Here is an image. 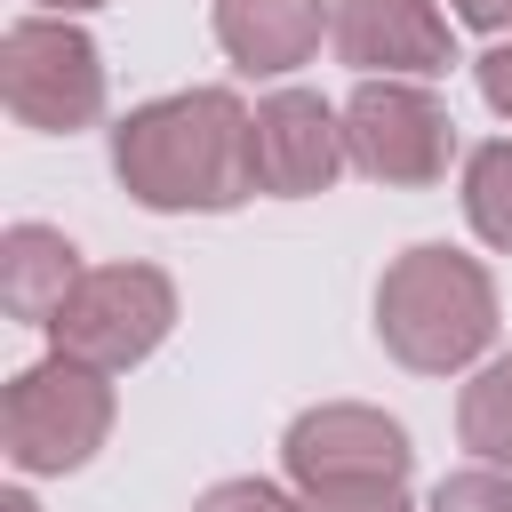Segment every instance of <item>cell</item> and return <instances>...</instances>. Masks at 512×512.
<instances>
[{"mask_svg": "<svg viewBox=\"0 0 512 512\" xmlns=\"http://www.w3.org/2000/svg\"><path fill=\"white\" fill-rule=\"evenodd\" d=\"M112 168L144 208H240L256 192V112L232 88H184L136 104L112 128Z\"/></svg>", "mask_w": 512, "mask_h": 512, "instance_id": "obj_1", "label": "cell"}, {"mask_svg": "<svg viewBox=\"0 0 512 512\" xmlns=\"http://www.w3.org/2000/svg\"><path fill=\"white\" fill-rule=\"evenodd\" d=\"M376 336L400 368L448 376L488 352L496 336V280L456 248H408L376 280Z\"/></svg>", "mask_w": 512, "mask_h": 512, "instance_id": "obj_2", "label": "cell"}, {"mask_svg": "<svg viewBox=\"0 0 512 512\" xmlns=\"http://www.w3.org/2000/svg\"><path fill=\"white\" fill-rule=\"evenodd\" d=\"M104 432H112V384L72 352L32 360L0 400V440L16 472H80L104 448Z\"/></svg>", "mask_w": 512, "mask_h": 512, "instance_id": "obj_3", "label": "cell"}, {"mask_svg": "<svg viewBox=\"0 0 512 512\" xmlns=\"http://www.w3.org/2000/svg\"><path fill=\"white\" fill-rule=\"evenodd\" d=\"M0 96L24 128L72 136L104 112V56L72 16H24L0 40Z\"/></svg>", "mask_w": 512, "mask_h": 512, "instance_id": "obj_4", "label": "cell"}, {"mask_svg": "<svg viewBox=\"0 0 512 512\" xmlns=\"http://www.w3.org/2000/svg\"><path fill=\"white\" fill-rule=\"evenodd\" d=\"M168 328H176V288L152 264H96V272H80L64 312L48 320L56 352H72V360H88L104 376H120L144 352H160Z\"/></svg>", "mask_w": 512, "mask_h": 512, "instance_id": "obj_5", "label": "cell"}, {"mask_svg": "<svg viewBox=\"0 0 512 512\" xmlns=\"http://www.w3.org/2000/svg\"><path fill=\"white\" fill-rule=\"evenodd\" d=\"M344 144H352V168L376 184H440L456 152V120L416 80H360L344 104Z\"/></svg>", "mask_w": 512, "mask_h": 512, "instance_id": "obj_6", "label": "cell"}, {"mask_svg": "<svg viewBox=\"0 0 512 512\" xmlns=\"http://www.w3.org/2000/svg\"><path fill=\"white\" fill-rule=\"evenodd\" d=\"M280 464L304 496H336V488H400L408 480V432L384 408L360 400H328L304 408L280 440Z\"/></svg>", "mask_w": 512, "mask_h": 512, "instance_id": "obj_7", "label": "cell"}, {"mask_svg": "<svg viewBox=\"0 0 512 512\" xmlns=\"http://www.w3.org/2000/svg\"><path fill=\"white\" fill-rule=\"evenodd\" d=\"M352 168L344 112H328L312 88H280L256 104V184L280 200H312Z\"/></svg>", "mask_w": 512, "mask_h": 512, "instance_id": "obj_8", "label": "cell"}, {"mask_svg": "<svg viewBox=\"0 0 512 512\" xmlns=\"http://www.w3.org/2000/svg\"><path fill=\"white\" fill-rule=\"evenodd\" d=\"M336 56L352 72H448L456 64V40H448V16L432 0H336V24H328Z\"/></svg>", "mask_w": 512, "mask_h": 512, "instance_id": "obj_9", "label": "cell"}, {"mask_svg": "<svg viewBox=\"0 0 512 512\" xmlns=\"http://www.w3.org/2000/svg\"><path fill=\"white\" fill-rule=\"evenodd\" d=\"M336 24L328 0H216V40L240 72H296L312 64L320 32Z\"/></svg>", "mask_w": 512, "mask_h": 512, "instance_id": "obj_10", "label": "cell"}, {"mask_svg": "<svg viewBox=\"0 0 512 512\" xmlns=\"http://www.w3.org/2000/svg\"><path fill=\"white\" fill-rule=\"evenodd\" d=\"M72 280H80V248L56 224H8L0 232V304L24 328H48L72 296Z\"/></svg>", "mask_w": 512, "mask_h": 512, "instance_id": "obj_11", "label": "cell"}, {"mask_svg": "<svg viewBox=\"0 0 512 512\" xmlns=\"http://www.w3.org/2000/svg\"><path fill=\"white\" fill-rule=\"evenodd\" d=\"M456 432H464L472 456L512 464V360H488V368L464 384V400H456Z\"/></svg>", "mask_w": 512, "mask_h": 512, "instance_id": "obj_12", "label": "cell"}, {"mask_svg": "<svg viewBox=\"0 0 512 512\" xmlns=\"http://www.w3.org/2000/svg\"><path fill=\"white\" fill-rule=\"evenodd\" d=\"M464 216L488 248H512V136H496L464 160Z\"/></svg>", "mask_w": 512, "mask_h": 512, "instance_id": "obj_13", "label": "cell"}, {"mask_svg": "<svg viewBox=\"0 0 512 512\" xmlns=\"http://www.w3.org/2000/svg\"><path fill=\"white\" fill-rule=\"evenodd\" d=\"M432 512H512V464H472L432 488Z\"/></svg>", "mask_w": 512, "mask_h": 512, "instance_id": "obj_14", "label": "cell"}, {"mask_svg": "<svg viewBox=\"0 0 512 512\" xmlns=\"http://www.w3.org/2000/svg\"><path fill=\"white\" fill-rule=\"evenodd\" d=\"M192 512H304V504H288L272 480H216Z\"/></svg>", "mask_w": 512, "mask_h": 512, "instance_id": "obj_15", "label": "cell"}, {"mask_svg": "<svg viewBox=\"0 0 512 512\" xmlns=\"http://www.w3.org/2000/svg\"><path fill=\"white\" fill-rule=\"evenodd\" d=\"M304 512H408L400 488H336V496H304Z\"/></svg>", "mask_w": 512, "mask_h": 512, "instance_id": "obj_16", "label": "cell"}, {"mask_svg": "<svg viewBox=\"0 0 512 512\" xmlns=\"http://www.w3.org/2000/svg\"><path fill=\"white\" fill-rule=\"evenodd\" d=\"M480 96H488V104H496V112L512 120V40L480 56Z\"/></svg>", "mask_w": 512, "mask_h": 512, "instance_id": "obj_17", "label": "cell"}, {"mask_svg": "<svg viewBox=\"0 0 512 512\" xmlns=\"http://www.w3.org/2000/svg\"><path fill=\"white\" fill-rule=\"evenodd\" d=\"M464 24H480V32H512V0H448Z\"/></svg>", "mask_w": 512, "mask_h": 512, "instance_id": "obj_18", "label": "cell"}, {"mask_svg": "<svg viewBox=\"0 0 512 512\" xmlns=\"http://www.w3.org/2000/svg\"><path fill=\"white\" fill-rule=\"evenodd\" d=\"M32 8H48V16H80V8H104V0H32Z\"/></svg>", "mask_w": 512, "mask_h": 512, "instance_id": "obj_19", "label": "cell"}, {"mask_svg": "<svg viewBox=\"0 0 512 512\" xmlns=\"http://www.w3.org/2000/svg\"><path fill=\"white\" fill-rule=\"evenodd\" d=\"M0 512H40V504H32L24 488H8V496H0Z\"/></svg>", "mask_w": 512, "mask_h": 512, "instance_id": "obj_20", "label": "cell"}]
</instances>
